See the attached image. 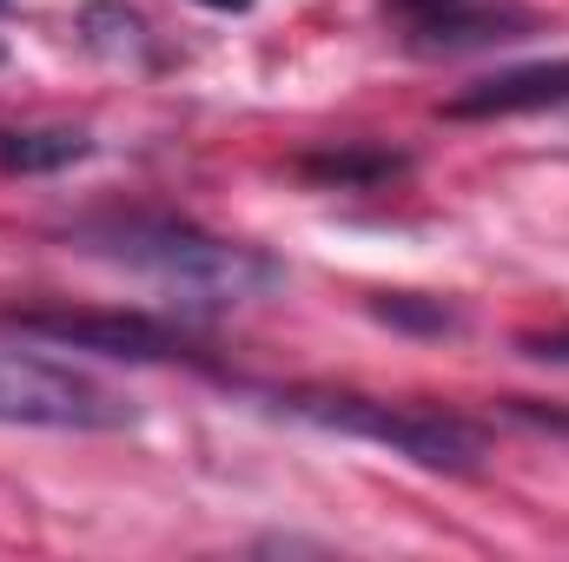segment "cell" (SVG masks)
Wrapping results in <instances>:
<instances>
[{"label":"cell","instance_id":"obj_1","mask_svg":"<svg viewBox=\"0 0 569 562\" xmlns=\"http://www.w3.org/2000/svg\"><path fill=\"white\" fill-rule=\"evenodd\" d=\"M73 245L93 252V259H113L127 272L152 279L159 291H172L179 304H246L259 291L279 284V265L259 259L252 245H226L199 225H179V219H87L73 225Z\"/></svg>","mask_w":569,"mask_h":562},{"label":"cell","instance_id":"obj_2","mask_svg":"<svg viewBox=\"0 0 569 562\" xmlns=\"http://www.w3.org/2000/svg\"><path fill=\"white\" fill-rule=\"evenodd\" d=\"M284 411L318 430H338V436H365V443H385L425 470H450V476H470L483 456H490V436L457 411H430V404H385V398H358V391H284Z\"/></svg>","mask_w":569,"mask_h":562},{"label":"cell","instance_id":"obj_3","mask_svg":"<svg viewBox=\"0 0 569 562\" xmlns=\"http://www.w3.org/2000/svg\"><path fill=\"white\" fill-rule=\"evenodd\" d=\"M0 423H20V430H127L133 404L73 364L33 358V351H0Z\"/></svg>","mask_w":569,"mask_h":562},{"label":"cell","instance_id":"obj_4","mask_svg":"<svg viewBox=\"0 0 569 562\" xmlns=\"http://www.w3.org/2000/svg\"><path fill=\"white\" fill-rule=\"evenodd\" d=\"M0 331L33 338V344H60V351H100V358H127V364H166L186 358V338L146 311H7Z\"/></svg>","mask_w":569,"mask_h":562},{"label":"cell","instance_id":"obj_5","mask_svg":"<svg viewBox=\"0 0 569 562\" xmlns=\"http://www.w3.org/2000/svg\"><path fill=\"white\" fill-rule=\"evenodd\" d=\"M550 107H569V60L477 80L470 93L450 100V120H510V113H550Z\"/></svg>","mask_w":569,"mask_h":562},{"label":"cell","instance_id":"obj_6","mask_svg":"<svg viewBox=\"0 0 569 562\" xmlns=\"http://www.w3.org/2000/svg\"><path fill=\"white\" fill-rule=\"evenodd\" d=\"M73 159H87V133H67V127L13 133V127H0V172H60Z\"/></svg>","mask_w":569,"mask_h":562},{"label":"cell","instance_id":"obj_7","mask_svg":"<svg viewBox=\"0 0 569 562\" xmlns=\"http://www.w3.org/2000/svg\"><path fill=\"white\" fill-rule=\"evenodd\" d=\"M523 351H530V358H543V364H569V331H550V338H523Z\"/></svg>","mask_w":569,"mask_h":562},{"label":"cell","instance_id":"obj_8","mask_svg":"<svg viewBox=\"0 0 569 562\" xmlns=\"http://www.w3.org/2000/svg\"><path fill=\"white\" fill-rule=\"evenodd\" d=\"M378 311H385V318H405V324H411V318H418V311H411V304H405V298H391V304H378ZM430 324H437V331H450V324H457V318H450V311H443V318H430Z\"/></svg>","mask_w":569,"mask_h":562},{"label":"cell","instance_id":"obj_9","mask_svg":"<svg viewBox=\"0 0 569 562\" xmlns=\"http://www.w3.org/2000/svg\"><path fill=\"white\" fill-rule=\"evenodd\" d=\"M206 7H219V13H246L252 0H206Z\"/></svg>","mask_w":569,"mask_h":562}]
</instances>
